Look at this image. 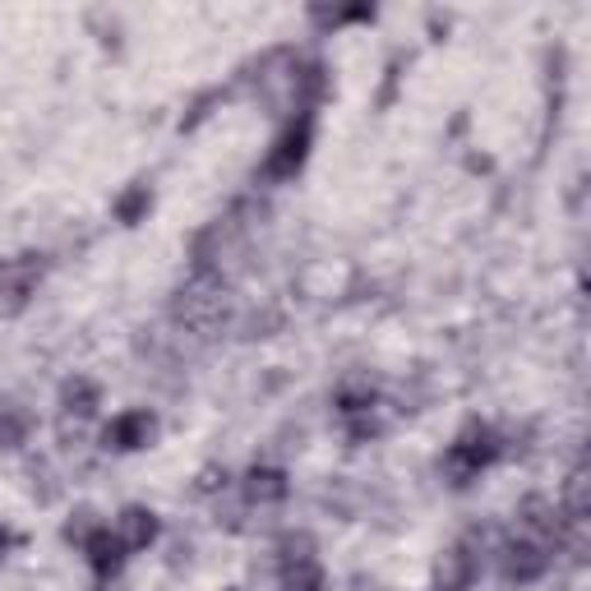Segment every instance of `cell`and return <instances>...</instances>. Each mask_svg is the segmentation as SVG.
I'll return each mask as SVG.
<instances>
[{
  "mask_svg": "<svg viewBox=\"0 0 591 591\" xmlns=\"http://www.w3.org/2000/svg\"><path fill=\"white\" fill-rule=\"evenodd\" d=\"M545 564H550V550L536 545V541H527V536H518V541L503 545V573H509L513 582H536L545 573Z\"/></svg>",
  "mask_w": 591,
  "mask_h": 591,
  "instance_id": "277c9868",
  "label": "cell"
},
{
  "mask_svg": "<svg viewBox=\"0 0 591 591\" xmlns=\"http://www.w3.org/2000/svg\"><path fill=\"white\" fill-rule=\"evenodd\" d=\"M98 398H102L98 384H93V379H83V375H75L70 384L60 388V407L70 411V416H93V411H98Z\"/></svg>",
  "mask_w": 591,
  "mask_h": 591,
  "instance_id": "ba28073f",
  "label": "cell"
},
{
  "mask_svg": "<svg viewBox=\"0 0 591 591\" xmlns=\"http://www.w3.org/2000/svg\"><path fill=\"white\" fill-rule=\"evenodd\" d=\"M246 495L254 503H277V499H287V476L273 471V467H254L246 476Z\"/></svg>",
  "mask_w": 591,
  "mask_h": 591,
  "instance_id": "52a82bcc",
  "label": "cell"
},
{
  "mask_svg": "<svg viewBox=\"0 0 591 591\" xmlns=\"http://www.w3.org/2000/svg\"><path fill=\"white\" fill-rule=\"evenodd\" d=\"M33 287H37V264H29V259L0 269V319H10V315L24 310Z\"/></svg>",
  "mask_w": 591,
  "mask_h": 591,
  "instance_id": "7a4b0ae2",
  "label": "cell"
},
{
  "mask_svg": "<svg viewBox=\"0 0 591 591\" xmlns=\"http://www.w3.org/2000/svg\"><path fill=\"white\" fill-rule=\"evenodd\" d=\"M112 536L121 541V550H148L152 536H158V518H152L148 509H125L116 518V532Z\"/></svg>",
  "mask_w": 591,
  "mask_h": 591,
  "instance_id": "8992f818",
  "label": "cell"
},
{
  "mask_svg": "<svg viewBox=\"0 0 591 591\" xmlns=\"http://www.w3.org/2000/svg\"><path fill=\"white\" fill-rule=\"evenodd\" d=\"M499 457V440H495V430L490 425H467L463 434L453 440L448 457H444V471L453 476V486H467L471 476H480V467H490Z\"/></svg>",
  "mask_w": 591,
  "mask_h": 591,
  "instance_id": "6da1fadb",
  "label": "cell"
},
{
  "mask_svg": "<svg viewBox=\"0 0 591 591\" xmlns=\"http://www.w3.org/2000/svg\"><path fill=\"white\" fill-rule=\"evenodd\" d=\"M152 434H158V421H152L148 411H121L112 425H106V448H121V453H129V448H148L152 444Z\"/></svg>",
  "mask_w": 591,
  "mask_h": 591,
  "instance_id": "3957f363",
  "label": "cell"
},
{
  "mask_svg": "<svg viewBox=\"0 0 591 591\" xmlns=\"http://www.w3.org/2000/svg\"><path fill=\"white\" fill-rule=\"evenodd\" d=\"M93 532H102V527H98V513H93V509H79L70 522H65V536H70V541H79V545H89V541H93Z\"/></svg>",
  "mask_w": 591,
  "mask_h": 591,
  "instance_id": "7c38bea8",
  "label": "cell"
},
{
  "mask_svg": "<svg viewBox=\"0 0 591 591\" xmlns=\"http://www.w3.org/2000/svg\"><path fill=\"white\" fill-rule=\"evenodd\" d=\"M305 152H310V121H300L292 125L287 135L277 139V148L269 152V177H296V167L305 162Z\"/></svg>",
  "mask_w": 591,
  "mask_h": 591,
  "instance_id": "5b68a950",
  "label": "cell"
},
{
  "mask_svg": "<svg viewBox=\"0 0 591 591\" xmlns=\"http://www.w3.org/2000/svg\"><path fill=\"white\" fill-rule=\"evenodd\" d=\"M5 550H10V536H5V532H0V559H5Z\"/></svg>",
  "mask_w": 591,
  "mask_h": 591,
  "instance_id": "5bb4252c",
  "label": "cell"
},
{
  "mask_svg": "<svg viewBox=\"0 0 591 591\" xmlns=\"http://www.w3.org/2000/svg\"><path fill=\"white\" fill-rule=\"evenodd\" d=\"M282 591H323L319 559H292V564H282Z\"/></svg>",
  "mask_w": 591,
  "mask_h": 591,
  "instance_id": "9c48e42d",
  "label": "cell"
},
{
  "mask_svg": "<svg viewBox=\"0 0 591 591\" xmlns=\"http://www.w3.org/2000/svg\"><path fill=\"white\" fill-rule=\"evenodd\" d=\"M144 208H148V190L135 185V190H129L125 200L116 204V217H121V223H139V213H144Z\"/></svg>",
  "mask_w": 591,
  "mask_h": 591,
  "instance_id": "4fadbf2b",
  "label": "cell"
},
{
  "mask_svg": "<svg viewBox=\"0 0 591 591\" xmlns=\"http://www.w3.org/2000/svg\"><path fill=\"white\" fill-rule=\"evenodd\" d=\"M33 430V416L14 402H0V448H19Z\"/></svg>",
  "mask_w": 591,
  "mask_h": 591,
  "instance_id": "30bf717a",
  "label": "cell"
},
{
  "mask_svg": "<svg viewBox=\"0 0 591 591\" xmlns=\"http://www.w3.org/2000/svg\"><path fill=\"white\" fill-rule=\"evenodd\" d=\"M83 550H89V564L98 568V573L106 578V573H116V568H121V541L112 536V532H93V541L89 545H83Z\"/></svg>",
  "mask_w": 591,
  "mask_h": 591,
  "instance_id": "8fae6325",
  "label": "cell"
}]
</instances>
